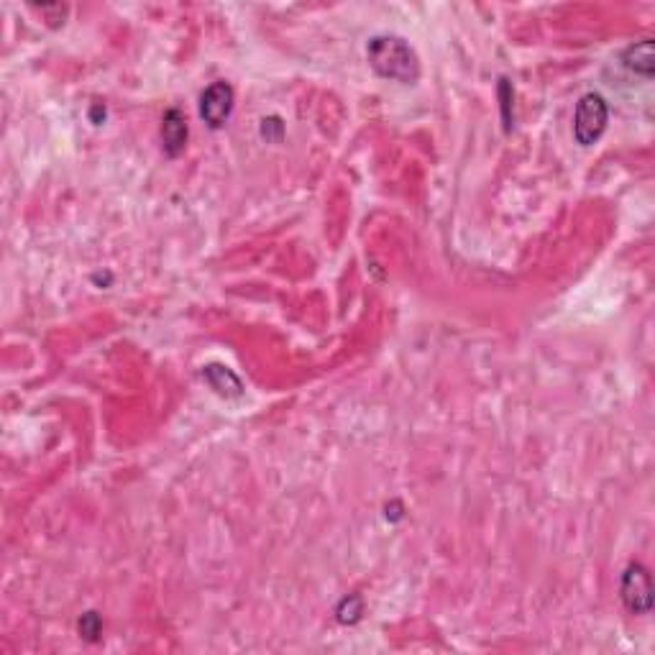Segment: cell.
<instances>
[{"label": "cell", "instance_id": "obj_6", "mask_svg": "<svg viewBox=\"0 0 655 655\" xmlns=\"http://www.w3.org/2000/svg\"><path fill=\"white\" fill-rule=\"evenodd\" d=\"M622 64H625L632 75H640V77H645V80H650V77H653V70H655L653 41L650 39L635 41V44L627 47L625 54H622Z\"/></svg>", "mask_w": 655, "mask_h": 655}, {"label": "cell", "instance_id": "obj_4", "mask_svg": "<svg viewBox=\"0 0 655 655\" xmlns=\"http://www.w3.org/2000/svg\"><path fill=\"white\" fill-rule=\"evenodd\" d=\"M233 113V87L228 82H213L200 98V116L210 128H223Z\"/></svg>", "mask_w": 655, "mask_h": 655}, {"label": "cell", "instance_id": "obj_3", "mask_svg": "<svg viewBox=\"0 0 655 655\" xmlns=\"http://www.w3.org/2000/svg\"><path fill=\"white\" fill-rule=\"evenodd\" d=\"M620 597L632 615H648L653 609V581H650V571L643 563L627 566V571L622 574Z\"/></svg>", "mask_w": 655, "mask_h": 655}, {"label": "cell", "instance_id": "obj_1", "mask_svg": "<svg viewBox=\"0 0 655 655\" xmlns=\"http://www.w3.org/2000/svg\"><path fill=\"white\" fill-rule=\"evenodd\" d=\"M366 59H369L371 70L377 72L379 77H384V80L412 85L420 77L418 54H415V49L402 36L382 34L369 39Z\"/></svg>", "mask_w": 655, "mask_h": 655}, {"label": "cell", "instance_id": "obj_2", "mask_svg": "<svg viewBox=\"0 0 655 655\" xmlns=\"http://www.w3.org/2000/svg\"><path fill=\"white\" fill-rule=\"evenodd\" d=\"M609 121V108L607 100L599 93H586L584 98L576 105L574 116V139L581 146H592L602 139L604 128Z\"/></svg>", "mask_w": 655, "mask_h": 655}, {"label": "cell", "instance_id": "obj_7", "mask_svg": "<svg viewBox=\"0 0 655 655\" xmlns=\"http://www.w3.org/2000/svg\"><path fill=\"white\" fill-rule=\"evenodd\" d=\"M100 632H103V622H100V617L95 615V612H87V615H82L80 635H85L87 640H98Z\"/></svg>", "mask_w": 655, "mask_h": 655}, {"label": "cell", "instance_id": "obj_5", "mask_svg": "<svg viewBox=\"0 0 655 655\" xmlns=\"http://www.w3.org/2000/svg\"><path fill=\"white\" fill-rule=\"evenodd\" d=\"M187 118L180 108H169L162 118V146L167 157H180L187 146Z\"/></svg>", "mask_w": 655, "mask_h": 655}]
</instances>
